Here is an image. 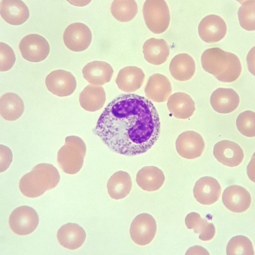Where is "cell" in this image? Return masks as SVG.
Returning a JSON list of instances; mask_svg holds the SVG:
<instances>
[{
    "label": "cell",
    "instance_id": "cell-1",
    "mask_svg": "<svg viewBox=\"0 0 255 255\" xmlns=\"http://www.w3.org/2000/svg\"><path fill=\"white\" fill-rule=\"evenodd\" d=\"M93 131L112 151L128 156L145 153L160 131L158 113L153 103L134 94H122L111 102Z\"/></svg>",
    "mask_w": 255,
    "mask_h": 255
},
{
    "label": "cell",
    "instance_id": "cell-2",
    "mask_svg": "<svg viewBox=\"0 0 255 255\" xmlns=\"http://www.w3.org/2000/svg\"><path fill=\"white\" fill-rule=\"evenodd\" d=\"M201 61L204 70L222 82L236 80L242 72V66L238 57L219 48L206 50L202 54Z\"/></svg>",
    "mask_w": 255,
    "mask_h": 255
},
{
    "label": "cell",
    "instance_id": "cell-3",
    "mask_svg": "<svg viewBox=\"0 0 255 255\" xmlns=\"http://www.w3.org/2000/svg\"><path fill=\"white\" fill-rule=\"evenodd\" d=\"M60 176L57 168L51 164L42 163L35 166L20 180L19 187L23 195L35 198L51 190L58 184Z\"/></svg>",
    "mask_w": 255,
    "mask_h": 255
},
{
    "label": "cell",
    "instance_id": "cell-4",
    "mask_svg": "<svg viewBox=\"0 0 255 255\" xmlns=\"http://www.w3.org/2000/svg\"><path fill=\"white\" fill-rule=\"evenodd\" d=\"M86 151V144L81 138L75 135L66 137L64 145L58 152L59 167L66 174L77 173L82 167Z\"/></svg>",
    "mask_w": 255,
    "mask_h": 255
},
{
    "label": "cell",
    "instance_id": "cell-5",
    "mask_svg": "<svg viewBox=\"0 0 255 255\" xmlns=\"http://www.w3.org/2000/svg\"><path fill=\"white\" fill-rule=\"evenodd\" d=\"M142 10L145 23L151 32L160 34L167 30L170 21V15L165 0H146Z\"/></svg>",
    "mask_w": 255,
    "mask_h": 255
},
{
    "label": "cell",
    "instance_id": "cell-6",
    "mask_svg": "<svg viewBox=\"0 0 255 255\" xmlns=\"http://www.w3.org/2000/svg\"><path fill=\"white\" fill-rule=\"evenodd\" d=\"M38 215L33 208L23 205L17 207L10 214L9 219V227L13 233L19 235L29 234L37 227Z\"/></svg>",
    "mask_w": 255,
    "mask_h": 255
},
{
    "label": "cell",
    "instance_id": "cell-7",
    "mask_svg": "<svg viewBox=\"0 0 255 255\" xmlns=\"http://www.w3.org/2000/svg\"><path fill=\"white\" fill-rule=\"evenodd\" d=\"M19 48L23 58L33 62L43 61L50 51L47 41L42 36L36 34H29L23 37L20 41Z\"/></svg>",
    "mask_w": 255,
    "mask_h": 255
},
{
    "label": "cell",
    "instance_id": "cell-8",
    "mask_svg": "<svg viewBox=\"0 0 255 255\" xmlns=\"http://www.w3.org/2000/svg\"><path fill=\"white\" fill-rule=\"evenodd\" d=\"M157 224L154 218L147 213L137 216L130 226V232L132 241L136 244L144 246L150 243L155 237Z\"/></svg>",
    "mask_w": 255,
    "mask_h": 255
},
{
    "label": "cell",
    "instance_id": "cell-9",
    "mask_svg": "<svg viewBox=\"0 0 255 255\" xmlns=\"http://www.w3.org/2000/svg\"><path fill=\"white\" fill-rule=\"evenodd\" d=\"M92 39V34L89 27L80 22L72 23L65 29L63 35L65 45L74 52L83 51L87 49Z\"/></svg>",
    "mask_w": 255,
    "mask_h": 255
},
{
    "label": "cell",
    "instance_id": "cell-10",
    "mask_svg": "<svg viewBox=\"0 0 255 255\" xmlns=\"http://www.w3.org/2000/svg\"><path fill=\"white\" fill-rule=\"evenodd\" d=\"M45 84L48 90L58 96H69L75 90L77 82L70 72L62 69L51 71L46 76Z\"/></svg>",
    "mask_w": 255,
    "mask_h": 255
},
{
    "label": "cell",
    "instance_id": "cell-11",
    "mask_svg": "<svg viewBox=\"0 0 255 255\" xmlns=\"http://www.w3.org/2000/svg\"><path fill=\"white\" fill-rule=\"evenodd\" d=\"M175 146L177 153L182 157L193 159L202 155L205 144L202 137L199 133L189 130L179 135L175 142Z\"/></svg>",
    "mask_w": 255,
    "mask_h": 255
},
{
    "label": "cell",
    "instance_id": "cell-12",
    "mask_svg": "<svg viewBox=\"0 0 255 255\" xmlns=\"http://www.w3.org/2000/svg\"><path fill=\"white\" fill-rule=\"evenodd\" d=\"M226 24L221 17L215 14H210L204 17L198 25V32L204 42L212 43L218 42L226 35Z\"/></svg>",
    "mask_w": 255,
    "mask_h": 255
},
{
    "label": "cell",
    "instance_id": "cell-13",
    "mask_svg": "<svg viewBox=\"0 0 255 255\" xmlns=\"http://www.w3.org/2000/svg\"><path fill=\"white\" fill-rule=\"evenodd\" d=\"M222 200L224 206L233 212L241 213L247 210L252 201L249 191L243 187L237 185H231L224 190Z\"/></svg>",
    "mask_w": 255,
    "mask_h": 255
},
{
    "label": "cell",
    "instance_id": "cell-14",
    "mask_svg": "<svg viewBox=\"0 0 255 255\" xmlns=\"http://www.w3.org/2000/svg\"><path fill=\"white\" fill-rule=\"evenodd\" d=\"M221 192L220 184L214 178L204 176L198 179L193 189L195 198L200 203L211 205L219 198Z\"/></svg>",
    "mask_w": 255,
    "mask_h": 255
},
{
    "label": "cell",
    "instance_id": "cell-15",
    "mask_svg": "<svg viewBox=\"0 0 255 255\" xmlns=\"http://www.w3.org/2000/svg\"><path fill=\"white\" fill-rule=\"evenodd\" d=\"M213 154L217 160L228 167L237 166L242 162L244 156L243 151L237 143L228 140H223L214 145Z\"/></svg>",
    "mask_w": 255,
    "mask_h": 255
},
{
    "label": "cell",
    "instance_id": "cell-16",
    "mask_svg": "<svg viewBox=\"0 0 255 255\" xmlns=\"http://www.w3.org/2000/svg\"><path fill=\"white\" fill-rule=\"evenodd\" d=\"M0 13L3 19L13 25H21L28 19L30 13L25 3L21 0H2Z\"/></svg>",
    "mask_w": 255,
    "mask_h": 255
},
{
    "label": "cell",
    "instance_id": "cell-17",
    "mask_svg": "<svg viewBox=\"0 0 255 255\" xmlns=\"http://www.w3.org/2000/svg\"><path fill=\"white\" fill-rule=\"evenodd\" d=\"M172 91L168 78L158 73L154 74L149 78L144 88L146 97L153 101L158 103L166 101Z\"/></svg>",
    "mask_w": 255,
    "mask_h": 255
},
{
    "label": "cell",
    "instance_id": "cell-18",
    "mask_svg": "<svg viewBox=\"0 0 255 255\" xmlns=\"http://www.w3.org/2000/svg\"><path fill=\"white\" fill-rule=\"evenodd\" d=\"M240 102L238 93L231 88H218L212 92L210 98V103L213 109L221 114L233 112L238 107Z\"/></svg>",
    "mask_w": 255,
    "mask_h": 255
},
{
    "label": "cell",
    "instance_id": "cell-19",
    "mask_svg": "<svg viewBox=\"0 0 255 255\" xmlns=\"http://www.w3.org/2000/svg\"><path fill=\"white\" fill-rule=\"evenodd\" d=\"M145 78L143 70L134 66H128L119 71L115 80L118 88L126 92H132L139 89Z\"/></svg>",
    "mask_w": 255,
    "mask_h": 255
},
{
    "label": "cell",
    "instance_id": "cell-20",
    "mask_svg": "<svg viewBox=\"0 0 255 255\" xmlns=\"http://www.w3.org/2000/svg\"><path fill=\"white\" fill-rule=\"evenodd\" d=\"M59 243L64 248L70 250L78 249L82 245L86 238L83 229L79 225L69 223L58 230L57 235Z\"/></svg>",
    "mask_w": 255,
    "mask_h": 255
},
{
    "label": "cell",
    "instance_id": "cell-21",
    "mask_svg": "<svg viewBox=\"0 0 255 255\" xmlns=\"http://www.w3.org/2000/svg\"><path fill=\"white\" fill-rule=\"evenodd\" d=\"M113 69L109 63L95 61L87 64L83 68L84 78L89 83L101 85L109 82L114 73Z\"/></svg>",
    "mask_w": 255,
    "mask_h": 255
},
{
    "label": "cell",
    "instance_id": "cell-22",
    "mask_svg": "<svg viewBox=\"0 0 255 255\" xmlns=\"http://www.w3.org/2000/svg\"><path fill=\"white\" fill-rule=\"evenodd\" d=\"M142 48L145 59L153 65H158L164 63L170 54L169 45L162 39H149L144 43Z\"/></svg>",
    "mask_w": 255,
    "mask_h": 255
},
{
    "label": "cell",
    "instance_id": "cell-23",
    "mask_svg": "<svg viewBox=\"0 0 255 255\" xmlns=\"http://www.w3.org/2000/svg\"><path fill=\"white\" fill-rule=\"evenodd\" d=\"M168 108L175 118L186 119L191 117L195 110V103L191 97L181 92L175 93L169 97Z\"/></svg>",
    "mask_w": 255,
    "mask_h": 255
},
{
    "label": "cell",
    "instance_id": "cell-24",
    "mask_svg": "<svg viewBox=\"0 0 255 255\" xmlns=\"http://www.w3.org/2000/svg\"><path fill=\"white\" fill-rule=\"evenodd\" d=\"M170 73L175 79L185 81L191 79L196 69L195 63L192 57L186 53L177 54L172 59L169 65Z\"/></svg>",
    "mask_w": 255,
    "mask_h": 255
},
{
    "label": "cell",
    "instance_id": "cell-25",
    "mask_svg": "<svg viewBox=\"0 0 255 255\" xmlns=\"http://www.w3.org/2000/svg\"><path fill=\"white\" fill-rule=\"evenodd\" d=\"M165 179L162 171L154 166L143 167L138 172L136 183L141 188L148 191L158 190L163 184Z\"/></svg>",
    "mask_w": 255,
    "mask_h": 255
},
{
    "label": "cell",
    "instance_id": "cell-26",
    "mask_svg": "<svg viewBox=\"0 0 255 255\" xmlns=\"http://www.w3.org/2000/svg\"><path fill=\"white\" fill-rule=\"evenodd\" d=\"M79 99L84 109L95 112L103 107L106 100V93L102 86L88 84L80 92Z\"/></svg>",
    "mask_w": 255,
    "mask_h": 255
},
{
    "label": "cell",
    "instance_id": "cell-27",
    "mask_svg": "<svg viewBox=\"0 0 255 255\" xmlns=\"http://www.w3.org/2000/svg\"><path fill=\"white\" fill-rule=\"evenodd\" d=\"M24 110L23 102L17 94L12 92L6 93L0 99V114L7 121H13L19 119Z\"/></svg>",
    "mask_w": 255,
    "mask_h": 255
},
{
    "label": "cell",
    "instance_id": "cell-28",
    "mask_svg": "<svg viewBox=\"0 0 255 255\" xmlns=\"http://www.w3.org/2000/svg\"><path fill=\"white\" fill-rule=\"evenodd\" d=\"M132 182L129 174L122 171L114 173L107 182L108 193L112 198L118 200L125 198L129 193Z\"/></svg>",
    "mask_w": 255,
    "mask_h": 255
},
{
    "label": "cell",
    "instance_id": "cell-29",
    "mask_svg": "<svg viewBox=\"0 0 255 255\" xmlns=\"http://www.w3.org/2000/svg\"><path fill=\"white\" fill-rule=\"evenodd\" d=\"M114 17L119 21L127 22L133 19L136 15L138 6L134 0H115L110 7Z\"/></svg>",
    "mask_w": 255,
    "mask_h": 255
},
{
    "label": "cell",
    "instance_id": "cell-30",
    "mask_svg": "<svg viewBox=\"0 0 255 255\" xmlns=\"http://www.w3.org/2000/svg\"><path fill=\"white\" fill-rule=\"evenodd\" d=\"M227 255H254L252 243L247 237L242 235L235 236L229 241L226 248Z\"/></svg>",
    "mask_w": 255,
    "mask_h": 255
},
{
    "label": "cell",
    "instance_id": "cell-31",
    "mask_svg": "<svg viewBox=\"0 0 255 255\" xmlns=\"http://www.w3.org/2000/svg\"><path fill=\"white\" fill-rule=\"evenodd\" d=\"M255 0H244L238 12L240 25L248 31L255 30Z\"/></svg>",
    "mask_w": 255,
    "mask_h": 255
},
{
    "label": "cell",
    "instance_id": "cell-32",
    "mask_svg": "<svg viewBox=\"0 0 255 255\" xmlns=\"http://www.w3.org/2000/svg\"><path fill=\"white\" fill-rule=\"evenodd\" d=\"M255 113L247 110L240 113L237 118L236 125L239 132L248 137L255 136Z\"/></svg>",
    "mask_w": 255,
    "mask_h": 255
},
{
    "label": "cell",
    "instance_id": "cell-33",
    "mask_svg": "<svg viewBox=\"0 0 255 255\" xmlns=\"http://www.w3.org/2000/svg\"><path fill=\"white\" fill-rule=\"evenodd\" d=\"M0 71H5L10 69L15 61V56L13 49L8 45L0 42Z\"/></svg>",
    "mask_w": 255,
    "mask_h": 255
},
{
    "label": "cell",
    "instance_id": "cell-34",
    "mask_svg": "<svg viewBox=\"0 0 255 255\" xmlns=\"http://www.w3.org/2000/svg\"><path fill=\"white\" fill-rule=\"evenodd\" d=\"M185 222L188 229H193L195 233L199 234L204 230L209 222L206 219L202 218L198 213L194 212L187 215Z\"/></svg>",
    "mask_w": 255,
    "mask_h": 255
},
{
    "label": "cell",
    "instance_id": "cell-35",
    "mask_svg": "<svg viewBox=\"0 0 255 255\" xmlns=\"http://www.w3.org/2000/svg\"><path fill=\"white\" fill-rule=\"evenodd\" d=\"M0 172H3L9 167L12 161L13 154L8 147L0 145Z\"/></svg>",
    "mask_w": 255,
    "mask_h": 255
},
{
    "label": "cell",
    "instance_id": "cell-36",
    "mask_svg": "<svg viewBox=\"0 0 255 255\" xmlns=\"http://www.w3.org/2000/svg\"><path fill=\"white\" fill-rule=\"evenodd\" d=\"M215 229L212 223L208 222L204 230L199 234V238L203 241L211 240L214 236Z\"/></svg>",
    "mask_w": 255,
    "mask_h": 255
},
{
    "label": "cell",
    "instance_id": "cell-37",
    "mask_svg": "<svg viewBox=\"0 0 255 255\" xmlns=\"http://www.w3.org/2000/svg\"><path fill=\"white\" fill-rule=\"evenodd\" d=\"M191 253H198V255H210L209 252L206 249L201 246L197 245L190 248L186 252L185 255L187 254H188L187 255H188Z\"/></svg>",
    "mask_w": 255,
    "mask_h": 255
}]
</instances>
